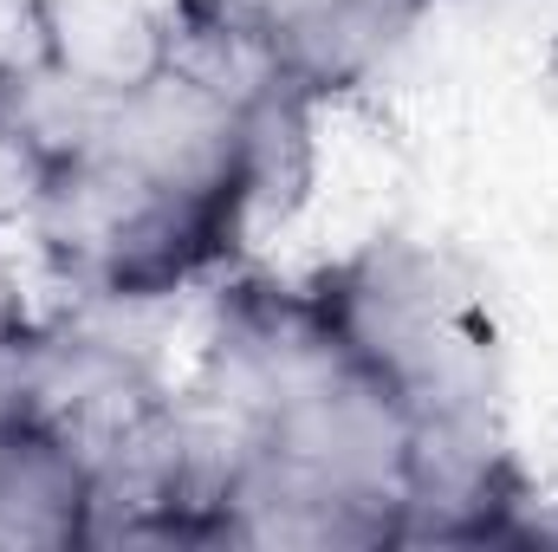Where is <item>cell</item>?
Masks as SVG:
<instances>
[{"label":"cell","instance_id":"cell-1","mask_svg":"<svg viewBox=\"0 0 558 552\" xmlns=\"http://www.w3.org/2000/svg\"><path fill=\"white\" fill-rule=\"evenodd\" d=\"M338 345L428 429H500V332L481 274L416 235H377L305 279Z\"/></svg>","mask_w":558,"mask_h":552},{"label":"cell","instance_id":"cell-2","mask_svg":"<svg viewBox=\"0 0 558 552\" xmlns=\"http://www.w3.org/2000/svg\"><path fill=\"white\" fill-rule=\"evenodd\" d=\"M286 92L331 105L371 85L441 0H228Z\"/></svg>","mask_w":558,"mask_h":552},{"label":"cell","instance_id":"cell-3","mask_svg":"<svg viewBox=\"0 0 558 552\" xmlns=\"http://www.w3.org/2000/svg\"><path fill=\"white\" fill-rule=\"evenodd\" d=\"M98 481L92 468L46 435L39 422H0V552H59L92 547Z\"/></svg>","mask_w":558,"mask_h":552},{"label":"cell","instance_id":"cell-4","mask_svg":"<svg viewBox=\"0 0 558 552\" xmlns=\"http://www.w3.org/2000/svg\"><path fill=\"white\" fill-rule=\"evenodd\" d=\"M52 65L92 92H131L169 59L162 0H39Z\"/></svg>","mask_w":558,"mask_h":552},{"label":"cell","instance_id":"cell-5","mask_svg":"<svg viewBox=\"0 0 558 552\" xmlns=\"http://www.w3.org/2000/svg\"><path fill=\"white\" fill-rule=\"evenodd\" d=\"M39 65H52L39 0H0V98H7L20 79H33Z\"/></svg>","mask_w":558,"mask_h":552},{"label":"cell","instance_id":"cell-6","mask_svg":"<svg viewBox=\"0 0 558 552\" xmlns=\"http://www.w3.org/2000/svg\"><path fill=\"white\" fill-rule=\"evenodd\" d=\"M26 202H33V163L20 156V143L0 131V228L26 221Z\"/></svg>","mask_w":558,"mask_h":552},{"label":"cell","instance_id":"cell-7","mask_svg":"<svg viewBox=\"0 0 558 552\" xmlns=\"http://www.w3.org/2000/svg\"><path fill=\"white\" fill-rule=\"evenodd\" d=\"M33 319H39V312L26 305V292H20V274H13V261L0 254V345H7V338H20V332H26Z\"/></svg>","mask_w":558,"mask_h":552},{"label":"cell","instance_id":"cell-8","mask_svg":"<svg viewBox=\"0 0 558 552\" xmlns=\"http://www.w3.org/2000/svg\"><path fill=\"white\" fill-rule=\"evenodd\" d=\"M533 540H558V507L553 514H539V533H533Z\"/></svg>","mask_w":558,"mask_h":552},{"label":"cell","instance_id":"cell-9","mask_svg":"<svg viewBox=\"0 0 558 552\" xmlns=\"http://www.w3.org/2000/svg\"><path fill=\"white\" fill-rule=\"evenodd\" d=\"M546 85H553V98H558V46L546 52Z\"/></svg>","mask_w":558,"mask_h":552}]
</instances>
